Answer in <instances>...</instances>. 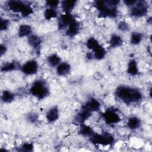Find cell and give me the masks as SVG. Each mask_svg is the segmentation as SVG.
<instances>
[{
  "mask_svg": "<svg viewBox=\"0 0 152 152\" xmlns=\"http://www.w3.org/2000/svg\"><path fill=\"white\" fill-rule=\"evenodd\" d=\"M123 43V40L122 38L117 35V34H113L110 39L109 44L111 48H117L121 46Z\"/></svg>",
  "mask_w": 152,
  "mask_h": 152,
  "instance_id": "obj_23",
  "label": "cell"
},
{
  "mask_svg": "<svg viewBox=\"0 0 152 152\" xmlns=\"http://www.w3.org/2000/svg\"><path fill=\"white\" fill-rule=\"evenodd\" d=\"M80 25L79 23L74 18L69 24L66 30V34L69 37H74L77 35L80 31Z\"/></svg>",
  "mask_w": 152,
  "mask_h": 152,
  "instance_id": "obj_9",
  "label": "cell"
},
{
  "mask_svg": "<svg viewBox=\"0 0 152 152\" xmlns=\"http://www.w3.org/2000/svg\"><path fill=\"white\" fill-rule=\"evenodd\" d=\"M142 40V34L138 32H134L131 34L130 42L132 45H138Z\"/></svg>",
  "mask_w": 152,
  "mask_h": 152,
  "instance_id": "obj_26",
  "label": "cell"
},
{
  "mask_svg": "<svg viewBox=\"0 0 152 152\" xmlns=\"http://www.w3.org/2000/svg\"><path fill=\"white\" fill-rule=\"evenodd\" d=\"M44 17L46 20H49L57 17V12L55 9L48 8L44 12Z\"/></svg>",
  "mask_w": 152,
  "mask_h": 152,
  "instance_id": "obj_27",
  "label": "cell"
},
{
  "mask_svg": "<svg viewBox=\"0 0 152 152\" xmlns=\"http://www.w3.org/2000/svg\"><path fill=\"white\" fill-rule=\"evenodd\" d=\"M90 141L94 144L107 145L112 144L114 141V138L109 133H104L103 134H94L90 137Z\"/></svg>",
  "mask_w": 152,
  "mask_h": 152,
  "instance_id": "obj_5",
  "label": "cell"
},
{
  "mask_svg": "<svg viewBox=\"0 0 152 152\" xmlns=\"http://www.w3.org/2000/svg\"><path fill=\"white\" fill-rule=\"evenodd\" d=\"M14 94L8 90H4L2 92L1 99L4 103H11L14 100Z\"/></svg>",
  "mask_w": 152,
  "mask_h": 152,
  "instance_id": "obj_24",
  "label": "cell"
},
{
  "mask_svg": "<svg viewBox=\"0 0 152 152\" xmlns=\"http://www.w3.org/2000/svg\"><path fill=\"white\" fill-rule=\"evenodd\" d=\"M10 24V22L8 20L1 18L0 21V28L1 31H5L6 30Z\"/></svg>",
  "mask_w": 152,
  "mask_h": 152,
  "instance_id": "obj_30",
  "label": "cell"
},
{
  "mask_svg": "<svg viewBox=\"0 0 152 152\" xmlns=\"http://www.w3.org/2000/svg\"><path fill=\"white\" fill-rule=\"evenodd\" d=\"M100 45L99 42L94 37H90L86 42V46L92 51Z\"/></svg>",
  "mask_w": 152,
  "mask_h": 152,
  "instance_id": "obj_28",
  "label": "cell"
},
{
  "mask_svg": "<svg viewBox=\"0 0 152 152\" xmlns=\"http://www.w3.org/2000/svg\"><path fill=\"white\" fill-rule=\"evenodd\" d=\"M141 125V120L137 116H131L128 119L127 126L131 129H138L140 127Z\"/></svg>",
  "mask_w": 152,
  "mask_h": 152,
  "instance_id": "obj_18",
  "label": "cell"
},
{
  "mask_svg": "<svg viewBox=\"0 0 152 152\" xmlns=\"http://www.w3.org/2000/svg\"><path fill=\"white\" fill-rule=\"evenodd\" d=\"M136 1H134V0H133V1H124V2L125 3V4L126 5H127V6H128L129 7H131L133 5L135 4Z\"/></svg>",
  "mask_w": 152,
  "mask_h": 152,
  "instance_id": "obj_35",
  "label": "cell"
},
{
  "mask_svg": "<svg viewBox=\"0 0 152 152\" xmlns=\"http://www.w3.org/2000/svg\"><path fill=\"white\" fill-rule=\"evenodd\" d=\"M17 64L12 62H6L4 63L1 68V71L2 72H10L12 71H14L17 68Z\"/></svg>",
  "mask_w": 152,
  "mask_h": 152,
  "instance_id": "obj_25",
  "label": "cell"
},
{
  "mask_svg": "<svg viewBox=\"0 0 152 152\" xmlns=\"http://www.w3.org/2000/svg\"><path fill=\"white\" fill-rule=\"evenodd\" d=\"M79 133L83 136L90 137L94 134V132L90 126L84 124H83L80 125Z\"/></svg>",
  "mask_w": 152,
  "mask_h": 152,
  "instance_id": "obj_20",
  "label": "cell"
},
{
  "mask_svg": "<svg viewBox=\"0 0 152 152\" xmlns=\"http://www.w3.org/2000/svg\"><path fill=\"white\" fill-rule=\"evenodd\" d=\"M71 70V66L67 62H61L56 66V74L59 76L68 75Z\"/></svg>",
  "mask_w": 152,
  "mask_h": 152,
  "instance_id": "obj_14",
  "label": "cell"
},
{
  "mask_svg": "<svg viewBox=\"0 0 152 152\" xmlns=\"http://www.w3.org/2000/svg\"><path fill=\"white\" fill-rule=\"evenodd\" d=\"M77 1L74 0H65L61 2V8L65 14H70L76 5Z\"/></svg>",
  "mask_w": 152,
  "mask_h": 152,
  "instance_id": "obj_16",
  "label": "cell"
},
{
  "mask_svg": "<svg viewBox=\"0 0 152 152\" xmlns=\"http://www.w3.org/2000/svg\"><path fill=\"white\" fill-rule=\"evenodd\" d=\"M7 48L5 45H1V46H0V55H1V56H2L5 53V52H7Z\"/></svg>",
  "mask_w": 152,
  "mask_h": 152,
  "instance_id": "obj_34",
  "label": "cell"
},
{
  "mask_svg": "<svg viewBox=\"0 0 152 152\" xmlns=\"http://www.w3.org/2000/svg\"><path fill=\"white\" fill-rule=\"evenodd\" d=\"M91 116V112L82 108L81 110L75 115L74 118V121L76 123L81 125L84 124L85 121L88 119Z\"/></svg>",
  "mask_w": 152,
  "mask_h": 152,
  "instance_id": "obj_12",
  "label": "cell"
},
{
  "mask_svg": "<svg viewBox=\"0 0 152 152\" xmlns=\"http://www.w3.org/2000/svg\"><path fill=\"white\" fill-rule=\"evenodd\" d=\"M47 61L49 65L52 67H55L57 66L61 62V59L58 54L52 53L48 56L47 58Z\"/></svg>",
  "mask_w": 152,
  "mask_h": 152,
  "instance_id": "obj_22",
  "label": "cell"
},
{
  "mask_svg": "<svg viewBox=\"0 0 152 152\" xmlns=\"http://www.w3.org/2000/svg\"><path fill=\"white\" fill-rule=\"evenodd\" d=\"M127 72L129 74L131 75H135L138 74V68L137 61L132 59L129 61L128 65L127 68Z\"/></svg>",
  "mask_w": 152,
  "mask_h": 152,
  "instance_id": "obj_21",
  "label": "cell"
},
{
  "mask_svg": "<svg viewBox=\"0 0 152 152\" xmlns=\"http://www.w3.org/2000/svg\"><path fill=\"white\" fill-rule=\"evenodd\" d=\"M129 25L127 23H126L124 21H121L119 24H118V29L122 31H125L129 30Z\"/></svg>",
  "mask_w": 152,
  "mask_h": 152,
  "instance_id": "obj_32",
  "label": "cell"
},
{
  "mask_svg": "<svg viewBox=\"0 0 152 152\" xmlns=\"http://www.w3.org/2000/svg\"><path fill=\"white\" fill-rule=\"evenodd\" d=\"M32 31L31 27L28 24H21L20 26L18 31V35L19 37H25V36H29L31 35Z\"/></svg>",
  "mask_w": 152,
  "mask_h": 152,
  "instance_id": "obj_17",
  "label": "cell"
},
{
  "mask_svg": "<svg viewBox=\"0 0 152 152\" xmlns=\"http://www.w3.org/2000/svg\"><path fill=\"white\" fill-rule=\"evenodd\" d=\"M30 93L39 100L43 99L49 94V89L45 82L38 80L34 81L30 89Z\"/></svg>",
  "mask_w": 152,
  "mask_h": 152,
  "instance_id": "obj_4",
  "label": "cell"
},
{
  "mask_svg": "<svg viewBox=\"0 0 152 152\" xmlns=\"http://www.w3.org/2000/svg\"><path fill=\"white\" fill-rule=\"evenodd\" d=\"M46 118L49 122H53L59 118V110L57 106L50 108L46 113Z\"/></svg>",
  "mask_w": 152,
  "mask_h": 152,
  "instance_id": "obj_15",
  "label": "cell"
},
{
  "mask_svg": "<svg viewBox=\"0 0 152 152\" xmlns=\"http://www.w3.org/2000/svg\"><path fill=\"white\" fill-rule=\"evenodd\" d=\"M46 5L49 7V8L55 9L56 7H58L59 1L56 0H50V1H46Z\"/></svg>",
  "mask_w": 152,
  "mask_h": 152,
  "instance_id": "obj_31",
  "label": "cell"
},
{
  "mask_svg": "<svg viewBox=\"0 0 152 152\" xmlns=\"http://www.w3.org/2000/svg\"><path fill=\"white\" fill-rule=\"evenodd\" d=\"M148 12V5L145 1H136L134 5L131 7L130 14L135 17H142Z\"/></svg>",
  "mask_w": 152,
  "mask_h": 152,
  "instance_id": "obj_6",
  "label": "cell"
},
{
  "mask_svg": "<svg viewBox=\"0 0 152 152\" xmlns=\"http://www.w3.org/2000/svg\"><path fill=\"white\" fill-rule=\"evenodd\" d=\"M28 44L37 52H40V45L42 43V40L40 38L34 34H31L28 37Z\"/></svg>",
  "mask_w": 152,
  "mask_h": 152,
  "instance_id": "obj_13",
  "label": "cell"
},
{
  "mask_svg": "<svg viewBox=\"0 0 152 152\" xmlns=\"http://www.w3.org/2000/svg\"><path fill=\"white\" fill-rule=\"evenodd\" d=\"M119 3L118 1H96L94 2L95 8L99 11V17H115L118 11L116 6Z\"/></svg>",
  "mask_w": 152,
  "mask_h": 152,
  "instance_id": "obj_2",
  "label": "cell"
},
{
  "mask_svg": "<svg viewBox=\"0 0 152 152\" xmlns=\"http://www.w3.org/2000/svg\"><path fill=\"white\" fill-rule=\"evenodd\" d=\"M74 18V16L72 15L71 13L61 15L58 19V28L59 30H64L67 28L69 24Z\"/></svg>",
  "mask_w": 152,
  "mask_h": 152,
  "instance_id": "obj_10",
  "label": "cell"
},
{
  "mask_svg": "<svg viewBox=\"0 0 152 152\" xmlns=\"http://www.w3.org/2000/svg\"><path fill=\"white\" fill-rule=\"evenodd\" d=\"M106 54V49L100 45L93 50V58L97 60H101L103 59Z\"/></svg>",
  "mask_w": 152,
  "mask_h": 152,
  "instance_id": "obj_19",
  "label": "cell"
},
{
  "mask_svg": "<svg viewBox=\"0 0 152 152\" xmlns=\"http://www.w3.org/2000/svg\"><path fill=\"white\" fill-rule=\"evenodd\" d=\"M28 119L32 123H34L35 122H36V121L37 120V118H38V116L37 115L34 113H30L28 115Z\"/></svg>",
  "mask_w": 152,
  "mask_h": 152,
  "instance_id": "obj_33",
  "label": "cell"
},
{
  "mask_svg": "<svg viewBox=\"0 0 152 152\" xmlns=\"http://www.w3.org/2000/svg\"><path fill=\"white\" fill-rule=\"evenodd\" d=\"M82 108L87 110L92 113L93 112L98 111L100 109V103L97 100L92 98L89 99L82 107Z\"/></svg>",
  "mask_w": 152,
  "mask_h": 152,
  "instance_id": "obj_11",
  "label": "cell"
},
{
  "mask_svg": "<svg viewBox=\"0 0 152 152\" xmlns=\"http://www.w3.org/2000/svg\"><path fill=\"white\" fill-rule=\"evenodd\" d=\"M10 10L15 12H20L24 17H27L33 13V8L28 4L20 1H10L7 4Z\"/></svg>",
  "mask_w": 152,
  "mask_h": 152,
  "instance_id": "obj_3",
  "label": "cell"
},
{
  "mask_svg": "<svg viewBox=\"0 0 152 152\" xmlns=\"http://www.w3.org/2000/svg\"><path fill=\"white\" fill-rule=\"evenodd\" d=\"M38 64L35 60L27 61L21 66V70L26 75H30L35 74L38 70Z\"/></svg>",
  "mask_w": 152,
  "mask_h": 152,
  "instance_id": "obj_8",
  "label": "cell"
},
{
  "mask_svg": "<svg viewBox=\"0 0 152 152\" xmlns=\"http://www.w3.org/2000/svg\"><path fill=\"white\" fill-rule=\"evenodd\" d=\"M115 93L120 100L127 104L138 102L142 99V94L138 89L127 86L118 87Z\"/></svg>",
  "mask_w": 152,
  "mask_h": 152,
  "instance_id": "obj_1",
  "label": "cell"
},
{
  "mask_svg": "<svg viewBox=\"0 0 152 152\" xmlns=\"http://www.w3.org/2000/svg\"><path fill=\"white\" fill-rule=\"evenodd\" d=\"M34 148V145L32 143L26 142L21 147V151H32Z\"/></svg>",
  "mask_w": 152,
  "mask_h": 152,
  "instance_id": "obj_29",
  "label": "cell"
},
{
  "mask_svg": "<svg viewBox=\"0 0 152 152\" xmlns=\"http://www.w3.org/2000/svg\"><path fill=\"white\" fill-rule=\"evenodd\" d=\"M103 118L107 124H115L121 121V118L114 109H107L103 113Z\"/></svg>",
  "mask_w": 152,
  "mask_h": 152,
  "instance_id": "obj_7",
  "label": "cell"
}]
</instances>
